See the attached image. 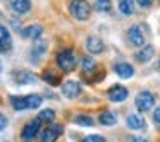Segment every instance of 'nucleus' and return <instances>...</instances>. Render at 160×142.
Wrapping results in <instances>:
<instances>
[{
	"mask_svg": "<svg viewBox=\"0 0 160 142\" xmlns=\"http://www.w3.org/2000/svg\"><path fill=\"white\" fill-rule=\"evenodd\" d=\"M11 106L16 111H24V110H36L42 106L43 98L40 94H26V96H11Z\"/></svg>",
	"mask_w": 160,
	"mask_h": 142,
	"instance_id": "obj_1",
	"label": "nucleus"
},
{
	"mask_svg": "<svg viewBox=\"0 0 160 142\" xmlns=\"http://www.w3.org/2000/svg\"><path fill=\"white\" fill-rule=\"evenodd\" d=\"M55 62H57V65H59V69L62 70V72H72L78 65L76 55H74V52L71 48H66V50L57 53Z\"/></svg>",
	"mask_w": 160,
	"mask_h": 142,
	"instance_id": "obj_2",
	"label": "nucleus"
},
{
	"mask_svg": "<svg viewBox=\"0 0 160 142\" xmlns=\"http://www.w3.org/2000/svg\"><path fill=\"white\" fill-rule=\"evenodd\" d=\"M69 12L78 21H86L91 14V7L86 0H71L69 2Z\"/></svg>",
	"mask_w": 160,
	"mask_h": 142,
	"instance_id": "obj_3",
	"label": "nucleus"
},
{
	"mask_svg": "<svg viewBox=\"0 0 160 142\" xmlns=\"http://www.w3.org/2000/svg\"><path fill=\"white\" fill-rule=\"evenodd\" d=\"M134 104H136V108H138V111L146 113V111H150L155 106V96H153V93H150V91H141V93L136 96Z\"/></svg>",
	"mask_w": 160,
	"mask_h": 142,
	"instance_id": "obj_4",
	"label": "nucleus"
},
{
	"mask_svg": "<svg viewBox=\"0 0 160 142\" xmlns=\"http://www.w3.org/2000/svg\"><path fill=\"white\" fill-rule=\"evenodd\" d=\"M40 127H42V121H40L38 118H35V120H29L28 123L24 125L22 132H21L22 142H33V140H35L36 135H38V132H40Z\"/></svg>",
	"mask_w": 160,
	"mask_h": 142,
	"instance_id": "obj_5",
	"label": "nucleus"
},
{
	"mask_svg": "<svg viewBox=\"0 0 160 142\" xmlns=\"http://www.w3.org/2000/svg\"><path fill=\"white\" fill-rule=\"evenodd\" d=\"M62 94L66 98H69V99H76L78 96L81 94V84L79 82H76V80H67V82H64L62 84Z\"/></svg>",
	"mask_w": 160,
	"mask_h": 142,
	"instance_id": "obj_6",
	"label": "nucleus"
},
{
	"mask_svg": "<svg viewBox=\"0 0 160 142\" xmlns=\"http://www.w3.org/2000/svg\"><path fill=\"white\" fill-rule=\"evenodd\" d=\"M107 96H108V99L114 101V103H122V101L128 99L129 93L124 86H112L110 89H108Z\"/></svg>",
	"mask_w": 160,
	"mask_h": 142,
	"instance_id": "obj_7",
	"label": "nucleus"
},
{
	"mask_svg": "<svg viewBox=\"0 0 160 142\" xmlns=\"http://www.w3.org/2000/svg\"><path fill=\"white\" fill-rule=\"evenodd\" d=\"M62 125H52V127L45 128L42 134V139H40V142H55L57 139L62 135Z\"/></svg>",
	"mask_w": 160,
	"mask_h": 142,
	"instance_id": "obj_8",
	"label": "nucleus"
},
{
	"mask_svg": "<svg viewBox=\"0 0 160 142\" xmlns=\"http://www.w3.org/2000/svg\"><path fill=\"white\" fill-rule=\"evenodd\" d=\"M12 48V38L9 29L4 24H0V53H9Z\"/></svg>",
	"mask_w": 160,
	"mask_h": 142,
	"instance_id": "obj_9",
	"label": "nucleus"
},
{
	"mask_svg": "<svg viewBox=\"0 0 160 142\" xmlns=\"http://www.w3.org/2000/svg\"><path fill=\"white\" fill-rule=\"evenodd\" d=\"M14 82L19 86H26V84H35L36 76L29 70H16L14 72Z\"/></svg>",
	"mask_w": 160,
	"mask_h": 142,
	"instance_id": "obj_10",
	"label": "nucleus"
},
{
	"mask_svg": "<svg viewBox=\"0 0 160 142\" xmlns=\"http://www.w3.org/2000/svg\"><path fill=\"white\" fill-rule=\"evenodd\" d=\"M128 36H129V41L134 46H138V48L145 46V36H143L141 29H139L138 26H131V28L128 29Z\"/></svg>",
	"mask_w": 160,
	"mask_h": 142,
	"instance_id": "obj_11",
	"label": "nucleus"
},
{
	"mask_svg": "<svg viewBox=\"0 0 160 142\" xmlns=\"http://www.w3.org/2000/svg\"><path fill=\"white\" fill-rule=\"evenodd\" d=\"M43 33V28L40 24H29L21 29V36L24 39H38Z\"/></svg>",
	"mask_w": 160,
	"mask_h": 142,
	"instance_id": "obj_12",
	"label": "nucleus"
},
{
	"mask_svg": "<svg viewBox=\"0 0 160 142\" xmlns=\"http://www.w3.org/2000/svg\"><path fill=\"white\" fill-rule=\"evenodd\" d=\"M114 70L119 77H122V79H131V77L134 76V69H132V65L128 62H117L114 65Z\"/></svg>",
	"mask_w": 160,
	"mask_h": 142,
	"instance_id": "obj_13",
	"label": "nucleus"
},
{
	"mask_svg": "<svg viewBox=\"0 0 160 142\" xmlns=\"http://www.w3.org/2000/svg\"><path fill=\"white\" fill-rule=\"evenodd\" d=\"M9 4H11L12 11L19 16L28 14L31 11V0H9Z\"/></svg>",
	"mask_w": 160,
	"mask_h": 142,
	"instance_id": "obj_14",
	"label": "nucleus"
},
{
	"mask_svg": "<svg viewBox=\"0 0 160 142\" xmlns=\"http://www.w3.org/2000/svg\"><path fill=\"white\" fill-rule=\"evenodd\" d=\"M103 48H105L103 41H102L100 38H97V36H90V38L86 39V50L91 55H100V53L103 52Z\"/></svg>",
	"mask_w": 160,
	"mask_h": 142,
	"instance_id": "obj_15",
	"label": "nucleus"
},
{
	"mask_svg": "<svg viewBox=\"0 0 160 142\" xmlns=\"http://www.w3.org/2000/svg\"><path fill=\"white\" fill-rule=\"evenodd\" d=\"M153 55H155V48H153L152 45H146V46H141V48L136 52L134 58L138 60L139 63H146L153 58Z\"/></svg>",
	"mask_w": 160,
	"mask_h": 142,
	"instance_id": "obj_16",
	"label": "nucleus"
},
{
	"mask_svg": "<svg viewBox=\"0 0 160 142\" xmlns=\"http://www.w3.org/2000/svg\"><path fill=\"white\" fill-rule=\"evenodd\" d=\"M45 53H47V41L36 39L35 46H33V50H31V60L35 63H40V58H42Z\"/></svg>",
	"mask_w": 160,
	"mask_h": 142,
	"instance_id": "obj_17",
	"label": "nucleus"
},
{
	"mask_svg": "<svg viewBox=\"0 0 160 142\" xmlns=\"http://www.w3.org/2000/svg\"><path fill=\"white\" fill-rule=\"evenodd\" d=\"M128 127L129 128H132V130H143V128H146V121H145V118L141 117V115H129L128 117Z\"/></svg>",
	"mask_w": 160,
	"mask_h": 142,
	"instance_id": "obj_18",
	"label": "nucleus"
},
{
	"mask_svg": "<svg viewBox=\"0 0 160 142\" xmlns=\"http://www.w3.org/2000/svg\"><path fill=\"white\" fill-rule=\"evenodd\" d=\"M100 123L105 125V127H112V125L117 123V117H115L114 111H103V113L100 115Z\"/></svg>",
	"mask_w": 160,
	"mask_h": 142,
	"instance_id": "obj_19",
	"label": "nucleus"
},
{
	"mask_svg": "<svg viewBox=\"0 0 160 142\" xmlns=\"http://www.w3.org/2000/svg\"><path fill=\"white\" fill-rule=\"evenodd\" d=\"M81 67H83V72L84 74H93L97 70V62H95L91 57H84L81 60Z\"/></svg>",
	"mask_w": 160,
	"mask_h": 142,
	"instance_id": "obj_20",
	"label": "nucleus"
},
{
	"mask_svg": "<svg viewBox=\"0 0 160 142\" xmlns=\"http://www.w3.org/2000/svg\"><path fill=\"white\" fill-rule=\"evenodd\" d=\"M119 11L124 16H131L134 12V2L132 0H119Z\"/></svg>",
	"mask_w": 160,
	"mask_h": 142,
	"instance_id": "obj_21",
	"label": "nucleus"
},
{
	"mask_svg": "<svg viewBox=\"0 0 160 142\" xmlns=\"http://www.w3.org/2000/svg\"><path fill=\"white\" fill-rule=\"evenodd\" d=\"M53 118H55V111L50 110V108L40 111V115H38V120L42 121V123H50V121H53Z\"/></svg>",
	"mask_w": 160,
	"mask_h": 142,
	"instance_id": "obj_22",
	"label": "nucleus"
},
{
	"mask_svg": "<svg viewBox=\"0 0 160 142\" xmlns=\"http://www.w3.org/2000/svg\"><path fill=\"white\" fill-rule=\"evenodd\" d=\"M74 123L76 125H83V127H93V118L90 117V115H78L76 118H74Z\"/></svg>",
	"mask_w": 160,
	"mask_h": 142,
	"instance_id": "obj_23",
	"label": "nucleus"
},
{
	"mask_svg": "<svg viewBox=\"0 0 160 142\" xmlns=\"http://www.w3.org/2000/svg\"><path fill=\"white\" fill-rule=\"evenodd\" d=\"M95 7L100 12H110L112 11V0H95Z\"/></svg>",
	"mask_w": 160,
	"mask_h": 142,
	"instance_id": "obj_24",
	"label": "nucleus"
},
{
	"mask_svg": "<svg viewBox=\"0 0 160 142\" xmlns=\"http://www.w3.org/2000/svg\"><path fill=\"white\" fill-rule=\"evenodd\" d=\"M43 80H47V82L52 84V86H57V84H59V77H55L52 72H45V74H43Z\"/></svg>",
	"mask_w": 160,
	"mask_h": 142,
	"instance_id": "obj_25",
	"label": "nucleus"
},
{
	"mask_svg": "<svg viewBox=\"0 0 160 142\" xmlns=\"http://www.w3.org/2000/svg\"><path fill=\"white\" fill-rule=\"evenodd\" d=\"M83 142H107L102 135H88L83 139Z\"/></svg>",
	"mask_w": 160,
	"mask_h": 142,
	"instance_id": "obj_26",
	"label": "nucleus"
},
{
	"mask_svg": "<svg viewBox=\"0 0 160 142\" xmlns=\"http://www.w3.org/2000/svg\"><path fill=\"white\" fill-rule=\"evenodd\" d=\"M139 5H141L143 9H148V7H152V4H153V0H136Z\"/></svg>",
	"mask_w": 160,
	"mask_h": 142,
	"instance_id": "obj_27",
	"label": "nucleus"
},
{
	"mask_svg": "<svg viewBox=\"0 0 160 142\" xmlns=\"http://www.w3.org/2000/svg\"><path fill=\"white\" fill-rule=\"evenodd\" d=\"M5 127H7V118H5V117H4V115L0 113V132L4 130V128H5Z\"/></svg>",
	"mask_w": 160,
	"mask_h": 142,
	"instance_id": "obj_28",
	"label": "nucleus"
},
{
	"mask_svg": "<svg viewBox=\"0 0 160 142\" xmlns=\"http://www.w3.org/2000/svg\"><path fill=\"white\" fill-rule=\"evenodd\" d=\"M153 117H155V121H157V123H160V106L155 110V113H153Z\"/></svg>",
	"mask_w": 160,
	"mask_h": 142,
	"instance_id": "obj_29",
	"label": "nucleus"
},
{
	"mask_svg": "<svg viewBox=\"0 0 160 142\" xmlns=\"http://www.w3.org/2000/svg\"><path fill=\"white\" fill-rule=\"evenodd\" d=\"M129 142H148V140L143 139V137H131V139H129Z\"/></svg>",
	"mask_w": 160,
	"mask_h": 142,
	"instance_id": "obj_30",
	"label": "nucleus"
},
{
	"mask_svg": "<svg viewBox=\"0 0 160 142\" xmlns=\"http://www.w3.org/2000/svg\"><path fill=\"white\" fill-rule=\"evenodd\" d=\"M0 74H2V62H0Z\"/></svg>",
	"mask_w": 160,
	"mask_h": 142,
	"instance_id": "obj_31",
	"label": "nucleus"
}]
</instances>
